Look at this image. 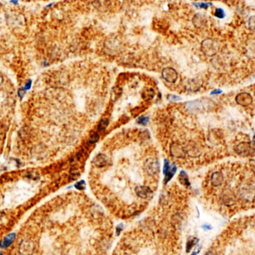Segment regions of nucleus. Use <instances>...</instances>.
<instances>
[{
    "label": "nucleus",
    "instance_id": "nucleus-19",
    "mask_svg": "<svg viewBox=\"0 0 255 255\" xmlns=\"http://www.w3.org/2000/svg\"><path fill=\"white\" fill-rule=\"evenodd\" d=\"M76 189H79V190H83L85 189V182L84 180H80V181L77 182L74 185Z\"/></svg>",
    "mask_w": 255,
    "mask_h": 255
},
{
    "label": "nucleus",
    "instance_id": "nucleus-1",
    "mask_svg": "<svg viewBox=\"0 0 255 255\" xmlns=\"http://www.w3.org/2000/svg\"><path fill=\"white\" fill-rule=\"evenodd\" d=\"M201 49L207 56H212L218 52L219 46L215 40L212 39H206L202 42Z\"/></svg>",
    "mask_w": 255,
    "mask_h": 255
},
{
    "label": "nucleus",
    "instance_id": "nucleus-16",
    "mask_svg": "<svg viewBox=\"0 0 255 255\" xmlns=\"http://www.w3.org/2000/svg\"><path fill=\"white\" fill-rule=\"evenodd\" d=\"M193 5H195V7L199 8H206L209 7V5H212V3H209V2H193Z\"/></svg>",
    "mask_w": 255,
    "mask_h": 255
},
{
    "label": "nucleus",
    "instance_id": "nucleus-22",
    "mask_svg": "<svg viewBox=\"0 0 255 255\" xmlns=\"http://www.w3.org/2000/svg\"><path fill=\"white\" fill-rule=\"evenodd\" d=\"M5 130H6V126L2 122H0V135L5 133Z\"/></svg>",
    "mask_w": 255,
    "mask_h": 255
},
{
    "label": "nucleus",
    "instance_id": "nucleus-17",
    "mask_svg": "<svg viewBox=\"0 0 255 255\" xmlns=\"http://www.w3.org/2000/svg\"><path fill=\"white\" fill-rule=\"evenodd\" d=\"M99 138H100V136H99L98 133H97V132H94V133L90 136L89 143L90 144L96 143V142L99 140Z\"/></svg>",
    "mask_w": 255,
    "mask_h": 255
},
{
    "label": "nucleus",
    "instance_id": "nucleus-12",
    "mask_svg": "<svg viewBox=\"0 0 255 255\" xmlns=\"http://www.w3.org/2000/svg\"><path fill=\"white\" fill-rule=\"evenodd\" d=\"M154 91L153 89H146L142 93V97L145 100H150L154 98Z\"/></svg>",
    "mask_w": 255,
    "mask_h": 255
},
{
    "label": "nucleus",
    "instance_id": "nucleus-7",
    "mask_svg": "<svg viewBox=\"0 0 255 255\" xmlns=\"http://www.w3.org/2000/svg\"><path fill=\"white\" fill-rule=\"evenodd\" d=\"M16 238V234L14 233H11L9 234L8 235H7L5 238L2 240V241L0 243V248H8L11 244L13 243V242L14 241Z\"/></svg>",
    "mask_w": 255,
    "mask_h": 255
},
{
    "label": "nucleus",
    "instance_id": "nucleus-25",
    "mask_svg": "<svg viewBox=\"0 0 255 255\" xmlns=\"http://www.w3.org/2000/svg\"><path fill=\"white\" fill-rule=\"evenodd\" d=\"M122 230H123V225L122 224H120V225H118L117 227V228H116V234H117L118 236L120 235L121 232L122 231Z\"/></svg>",
    "mask_w": 255,
    "mask_h": 255
},
{
    "label": "nucleus",
    "instance_id": "nucleus-8",
    "mask_svg": "<svg viewBox=\"0 0 255 255\" xmlns=\"http://www.w3.org/2000/svg\"><path fill=\"white\" fill-rule=\"evenodd\" d=\"M93 162L97 167H103V166L106 165L108 162V158L106 155L104 154H98L97 157H95V158L93 160Z\"/></svg>",
    "mask_w": 255,
    "mask_h": 255
},
{
    "label": "nucleus",
    "instance_id": "nucleus-18",
    "mask_svg": "<svg viewBox=\"0 0 255 255\" xmlns=\"http://www.w3.org/2000/svg\"><path fill=\"white\" fill-rule=\"evenodd\" d=\"M148 121H149V118H148V117L141 116V117H139L138 119H137L136 122L138 123V124L146 125L147 123H148Z\"/></svg>",
    "mask_w": 255,
    "mask_h": 255
},
{
    "label": "nucleus",
    "instance_id": "nucleus-28",
    "mask_svg": "<svg viewBox=\"0 0 255 255\" xmlns=\"http://www.w3.org/2000/svg\"><path fill=\"white\" fill-rule=\"evenodd\" d=\"M3 81H4L3 76H2V73H0V85H2V83H3Z\"/></svg>",
    "mask_w": 255,
    "mask_h": 255
},
{
    "label": "nucleus",
    "instance_id": "nucleus-3",
    "mask_svg": "<svg viewBox=\"0 0 255 255\" xmlns=\"http://www.w3.org/2000/svg\"><path fill=\"white\" fill-rule=\"evenodd\" d=\"M162 76L168 82L174 83L177 81L178 74H177V71L174 68H165V69L162 70Z\"/></svg>",
    "mask_w": 255,
    "mask_h": 255
},
{
    "label": "nucleus",
    "instance_id": "nucleus-30",
    "mask_svg": "<svg viewBox=\"0 0 255 255\" xmlns=\"http://www.w3.org/2000/svg\"><path fill=\"white\" fill-rule=\"evenodd\" d=\"M192 255H197V254H196V253H195V252H194V253H193V254H192Z\"/></svg>",
    "mask_w": 255,
    "mask_h": 255
},
{
    "label": "nucleus",
    "instance_id": "nucleus-27",
    "mask_svg": "<svg viewBox=\"0 0 255 255\" xmlns=\"http://www.w3.org/2000/svg\"><path fill=\"white\" fill-rule=\"evenodd\" d=\"M202 228H204V230H211L212 229V227L209 225H207V224H205V225H204Z\"/></svg>",
    "mask_w": 255,
    "mask_h": 255
},
{
    "label": "nucleus",
    "instance_id": "nucleus-24",
    "mask_svg": "<svg viewBox=\"0 0 255 255\" xmlns=\"http://www.w3.org/2000/svg\"><path fill=\"white\" fill-rule=\"evenodd\" d=\"M31 86H32V80H29V81H28L27 82H26V85H25L24 89L26 90V91H27V90L30 89Z\"/></svg>",
    "mask_w": 255,
    "mask_h": 255
},
{
    "label": "nucleus",
    "instance_id": "nucleus-5",
    "mask_svg": "<svg viewBox=\"0 0 255 255\" xmlns=\"http://www.w3.org/2000/svg\"><path fill=\"white\" fill-rule=\"evenodd\" d=\"M135 192H136L137 195L141 198H149L152 196L153 192L146 186H138L135 189Z\"/></svg>",
    "mask_w": 255,
    "mask_h": 255
},
{
    "label": "nucleus",
    "instance_id": "nucleus-23",
    "mask_svg": "<svg viewBox=\"0 0 255 255\" xmlns=\"http://www.w3.org/2000/svg\"><path fill=\"white\" fill-rule=\"evenodd\" d=\"M26 90L24 89V88H20V89L18 90V96L20 97V98H23V97L24 96V94H26Z\"/></svg>",
    "mask_w": 255,
    "mask_h": 255
},
{
    "label": "nucleus",
    "instance_id": "nucleus-6",
    "mask_svg": "<svg viewBox=\"0 0 255 255\" xmlns=\"http://www.w3.org/2000/svg\"><path fill=\"white\" fill-rule=\"evenodd\" d=\"M236 152L242 156H247L250 153L251 147L250 144L248 142H243L237 145L235 148Z\"/></svg>",
    "mask_w": 255,
    "mask_h": 255
},
{
    "label": "nucleus",
    "instance_id": "nucleus-29",
    "mask_svg": "<svg viewBox=\"0 0 255 255\" xmlns=\"http://www.w3.org/2000/svg\"><path fill=\"white\" fill-rule=\"evenodd\" d=\"M205 255H214V254H213V252L209 251V252H207V253H206V254Z\"/></svg>",
    "mask_w": 255,
    "mask_h": 255
},
{
    "label": "nucleus",
    "instance_id": "nucleus-21",
    "mask_svg": "<svg viewBox=\"0 0 255 255\" xmlns=\"http://www.w3.org/2000/svg\"><path fill=\"white\" fill-rule=\"evenodd\" d=\"M168 100L169 101L174 102V101H177V100H181V97H179L176 95H168Z\"/></svg>",
    "mask_w": 255,
    "mask_h": 255
},
{
    "label": "nucleus",
    "instance_id": "nucleus-2",
    "mask_svg": "<svg viewBox=\"0 0 255 255\" xmlns=\"http://www.w3.org/2000/svg\"><path fill=\"white\" fill-rule=\"evenodd\" d=\"M177 166L175 164H170L168 159H165L164 161V168H163V173L165 174L164 183H168L170 180L174 177L177 171Z\"/></svg>",
    "mask_w": 255,
    "mask_h": 255
},
{
    "label": "nucleus",
    "instance_id": "nucleus-14",
    "mask_svg": "<svg viewBox=\"0 0 255 255\" xmlns=\"http://www.w3.org/2000/svg\"><path fill=\"white\" fill-rule=\"evenodd\" d=\"M109 123V121L108 118H103L99 122L98 126H97V130L103 131L107 128L108 125Z\"/></svg>",
    "mask_w": 255,
    "mask_h": 255
},
{
    "label": "nucleus",
    "instance_id": "nucleus-9",
    "mask_svg": "<svg viewBox=\"0 0 255 255\" xmlns=\"http://www.w3.org/2000/svg\"><path fill=\"white\" fill-rule=\"evenodd\" d=\"M171 153L172 154L173 156L177 157H183L184 152H183V149L180 145H177V144H174L171 147Z\"/></svg>",
    "mask_w": 255,
    "mask_h": 255
},
{
    "label": "nucleus",
    "instance_id": "nucleus-10",
    "mask_svg": "<svg viewBox=\"0 0 255 255\" xmlns=\"http://www.w3.org/2000/svg\"><path fill=\"white\" fill-rule=\"evenodd\" d=\"M223 180L222 175L221 173L215 172L212 176V183L214 186H218L221 183Z\"/></svg>",
    "mask_w": 255,
    "mask_h": 255
},
{
    "label": "nucleus",
    "instance_id": "nucleus-15",
    "mask_svg": "<svg viewBox=\"0 0 255 255\" xmlns=\"http://www.w3.org/2000/svg\"><path fill=\"white\" fill-rule=\"evenodd\" d=\"M204 19L203 16H201V14H197L194 17L193 19V23L195 24V26H198V27H200L201 26L202 24H204Z\"/></svg>",
    "mask_w": 255,
    "mask_h": 255
},
{
    "label": "nucleus",
    "instance_id": "nucleus-26",
    "mask_svg": "<svg viewBox=\"0 0 255 255\" xmlns=\"http://www.w3.org/2000/svg\"><path fill=\"white\" fill-rule=\"evenodd\" d=\"M221 93H222V91H221V90L216 89V90H214V91H212V92L210 93V94H221Z\"/></svg>",
    "mask_w": 255,
    "mask_h": 255
},
{
    "label": "nucleus",
    "instance_id": "nucleus-20",
    "mask_svg": "<svg viewBox=\"0 0 255 255\" xmlns=\"http://www.w3.org/2000/svg\"><path fill=\"white\" fill-rule=\"evenodd\" d=\"M215 16L218 18L222 19L225 17V14L221 8H216L215 11Z\"/></svg>",
    "mask_w": 255,
    "mask_h": 255
},
{
    "label": "nucleus",
    "instance_id": "nucleus-13",
    "mask_svg": "<svg viewBox=\"0 0 255 255\" xmlns=\"http://www.w3.org/2000/svg\"><path fill=\"white\" fill-rule=\"evenodd\" d=\"M198 241H199V240H198V238H195V237L191 238L190 240L187 242V244H186V252L189 253V252L192 250V248L198 243Z\"/></svg>",
    "mask_w": 255,
    "mask_h": 255
},
{
    "label": "nucleus",
    "instance_id": "nucleus-4",
    "mask_svg": "<svg viewBox=\"0 0 255 255\" xmlns=\"http://www.w3.org/2000/svg\"><path fill=\"white\" fill-rule=\"evenodd\" d=\"M236 102L242 106H248L252 103V97L248 93H240L236 97Z\"/></svg>",
    "mask_w": 255,
    "mask_h": 255
},
{
    "label": "nucleus",
    "instance_id": "nucleus-31",
    "mask_svg": "<svg viewBox=\"0 0 255 255\" xmlns=\"http://www.w3.org/2000/svg\"><path fill=\"white\" fill-rule=\"evenodd\" d=\"M0 255H3V254H2L1 253V252H0Z\"/></svg>",
    "mask_w": 255,
    "mask_h": 255
},
{
    "label": "nucleus",
    "instance_id": "nucleus-11",
    "mask_svg": "<svg viewBox=\"0 0 255 255\" xmlns=\"http://www.w3.org/2000/svg\"><path fill=\"white\" fill-rule=\"evenodd\" d=\"M179 180H180V182L182 184L185 185V186H189V185H190V183H189V177H188L187 174L183 171H182L181 172H180V175H179Z\"/></svg>",
    "mask_w": 255,
    "mask_h": 255
}]
</instances>
